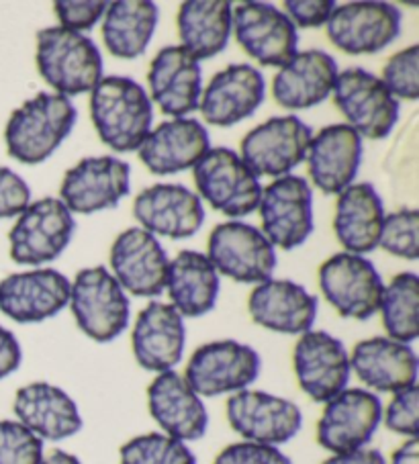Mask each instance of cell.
<instances>
[{"label": "cell", "mask_w": 419, "mask_h": 464, "mask_svg": "<svg viewBox=\"0 0 419 464\" xmlns=\"http://www.w3.org/2000/svg\"><path fill=\"white\" fill-rule=\"evenodd\" d=\"M383 82L395 99L417 101L419 97V45H409L385 63Z\"/></svg>", "instance_id": "ab89813d"}, {"label": "cell", "mask_w": 419, "mask_h": 464, "mask_svg": "<svg viewBox=\"0 0 419 464\" xmlns=\"http://www.w3.org/2000/svg\"><path fill=\"white\" fill-rule=\"evenodd\" d=\"M334 102L360 138H389L399 119V101L373 72L348 68L337 74Z\"/></svg>", "instance_id": "52a82bcc"}, {"label": "cell", "mask_w": 419, "mask_h": 464, "mask_svg": "<svg viewBox=\"0 0 419 464\" xmlns=\"http://www.w3.org/2000/svg\"><path fill=\"white\" fill-rule=\"evenodd\" d=\"M213 464H293V460L277 446L244 440V442L225 446Z\"/></svg>", "instance_id": "b9f144b4"}, {"label": "cell", "mask_w": 419, "mask_h": 464, "mask_svg": "<svg viewBox=\"0 0 419 464\" xmlns=\"http://www.w3.org/2000/svg\"><path fill=\"white\" fill-rule=\"evenodd\" d=\"M262 234L272 246L295 250L313 234V193L301 176L287 174L262 188Z\"/></svg>", "instance_id": "4fadbf2b"}, {"label": "cell", "mask_w": 419, "mask_h": 464, "mask_svg": "<svg viewBox=\"0 0 419 464\" xmlns=\"http://www.w3.org/2000/svg\"><path fill=\"white\" fill-rule=\"evenodd\" d=\"M233 9L225 0H189L179 11V37L195 60H211L228 47Z\"/></svg>", "instance_id": "836d02e7"}, {"label": "cell", "mask_w": 419, "mask_h": 464, "mask_svg": "<svg viewBox=\"0 0 419 464\" xmlns=\"http://www.w3.org/2000/svg\"><path fill=\"white\" fill-rule=\"evenodd\" d=\"M166 289L182 317H203L219 297V275L205 254L182 250L168 264Z\"/></svg>", "instance_id": "d6a6232c"}, {"label": "cell", "mask_w": 419, "mask_h": 464, "mask_svg": "<svg viewBox=\"0 0 419 464\" xmlns=\"http://www.w3.org/2000/svg\"><path fill=\"white\" fill-rule=\"evenodd\" d=\"M76 119L78 113L68 97L39 92L15 109L6 121V151L21 164H42L72 133Z\"/></svg>", "instance_id": "7a4b0ae2"}, {"label": "cell", "mask_w": 419, "mask_h": 464, "mask_svg": "<svg viewBox=\"0 0 419 464\" xmlns=\"http://www.w3.org/2000/svg\"><path fill=\"white\" fill-rule=\"evenodd\" d=\"M199 198L228 218H246L260 205L262 184L229 148H213L195 166Z\"/></svg>", "instance_id": "5b68a950"}, {"label": "cell", "mask_w": 419, "mask_h": 464, "mask_svg": "<svg viewBox=\"0 0 419 464\" xmlns=\"http://www.w3.org/2000/svg\"><path fill=\"white\" fill-rule=\"evenodd\" d=\"M385 221V205L368 182L350 184L337 195L334 231L348 254H368L378 247Z\"/></svg>", "instance_id": "1f68e13d"}, {"label": "cell", "mask_w": 419, "mask_h": 464, "mask_svg": "<svg viewBox=\"0 0 419 464\" xmlns=\"http://www.w3.org/2000/svg\"><path fill=\"white\" fill-rule=\"evenodd\" d=\"M419 213L417 209H401L385 215L378 246L397 258L417 260L419 256Z\"/></svg>", "instance_id": "74e56055"}, {"label": "cell", "mask_w": 419, "mask_h": 464, "mask_svg": "<svg viewBox=\"0 0 419 464\" xmlns=\"http://www.w3.org/2000/svg\"><path fill=\"white\" fill-rule=\"evenodd\" d=\"M334 9V0H287L283 13L291 19L295 27L313 29L327 25Z\"/></svg>", "instance_id": "f6af8a7d"}, {"label": "cell", "mask_w": 419, "mask_h": 464, "mask_svg": "<svg viewBox=\"0 0 419 464\" xmlns=\"http://www.w3.org/2000/svg\"><path fill=\"white\" fill-rule=\"evenodd\" d=\"M119 464H197V456L180 440L151 431L121 446Z\"/></svg>", "instance_id": "8d00e7d4"}, {"label": "cell", "mask_w": 419, "mask_h": 464, "mask_svg": "<svg viewBox=\"0 0 419 464\" xmlns=\"http://www.w3.org/2000/svg\"><path fill=\"white\" fill-rule=\"evenodd\" d=\"M389 464H419V442L417 438H411L403 442L397 450L393 452Z\"/></svg>", "instance_id": "c3c4849f"}, {"label": "cell", "mask_w": 419, "mask_h": 464, "mask_svg": "<svg viewBox=\"0 0 419 464\" xmlns=\"http://www.w3.org/2000/svg\"><path fill=\"white\" fill-rule=\"evenodd\" d=\"M42 464H83L78 456L70 454L66 450H52L47 456H44Z\"/></svg>", "instance_id": "681fc988"}, {"label": "cell", "mask_w": 419, "mask_h": 464, "mask_svg": "<svg viewBox=\"0 0 419 464\" xmlns=\"http://www.w3.org/2000/svg\"><path fill=\"white\" fill-rule=\"evenodd\" d=\"M307 168L324 195H340L354 184L362 162V138L350 125H327L311 138Z\"/></svg>", "instance_id": "484cf974"}, {"label": "cell", "mask_w": 419, "mask_h": 464, "mask_svg": "<svg viewBox=\"0 0 419 464\" xmlns=\"http://www.w3.org/2000/svg\"><path fill=\"white\" fill-rule=\"evenodd\" d=\"M326 29L344 53H376L399 37L401 11L389 3H348L336 6Z\"/></svg>", "instance_id": "ac0fdd59"}, {"label": "cell", "mask_w": 419, "mask_h": 464, "mask_svg": "<svg viewBox=\"0 0 419 464\" xmlns=\"http://www.w3.org/2000/svg\"><path fill=\"white\" fill-rule=\"evenodd\" d=\"M74 229V218L60 198L47 197L31 203L9 234L11 258L25 266L52 262L66 250Z\"/></svg>", "instance_id": "8fae6325"}, {"label": "cell", "mask_w": 419, "mask_h": 464, "mask_svg": "<svg viewBox=\"0 0 419 464\" xmlns=\"http://www.w3.org/2000/svg\"><path fill=\"white\" fill-rule=\"evenodd\" d=\"M107 6L109 3H99V0H58L54 9L63 29L80 34V31L93 29L107 13Z\"/></svg>", "instance_id": "7bdbcfd3"}, {"label": "cell", "mask_w": 419, "mask_h": 464, "mask_svg": "<svg viewBox=\"0 0 419 464\" xmlns=\"http://www.w3.org/2000/svg\"><path fill=\"white\" fill-rule=\"evenodd\" d=\"M44 440L23 423L0 420V464H42Z\"/></svg>", "instance_id": "f35d334b"}, {"label": "cell", "mask_w": 419, "mask_h": 464, "mask_svg": "<svg viewBox=\"0 0 419 464\" xmlns=\"http://www.w3.org/2000/svg\"><path fill=\"white\" fill-rule=\"evenodd\" d=\"M417 418H419V389L409 387L405 391L395 393L391 403L383 411L385 426L393 434L417 438Z\"/></svg>", "instance_id": "60d3db41"}, {"label": "cell", "mask_w": 419, "mask_h": 464, "mask_svg": "<svg viewBox=\"0 0 419 464\" xmlns=\"http://www.w3.org/2000/svg\"><path fill=\"white\" fill-rule=\"evenodd\" d=\"M417 354L409 343L391 338H370L354 346L350 371L378 393H399L417 385Z\"/></svg>", "instance_id": "f1b7e54d"}, {"label": "cell", "mask_w": 419, "mask_h": 464, "mask_svg": "<svg viewBox=\"0 0 419 464\" xmlns=\"http://www.w3.org/2000/svg\"><path fill=\"white\" fill-rule=\"evenodd\" d=\"M262 368L260 354L236 340L209 342L192 352L184 381L199 397H219L248 389Z\"/></svg>", "instance_id": "8992f818"}, {"label": "cell", "mask_w": 419, "mask_h": 464, "mask_svg": "<svg viewBox=\"0 0 419 464\" xmlns=\"http://www.w3.org/2000/svg\"><path fill=\"white\" fill-rule=\"evenodd\" d=\"M211 150L209 131L197 119H172L158 125L137 150L143 166L151 174L171 176L195 168Z\"/></svg>", "instance_id": "83f0119b"}, {"label": "cell", "mask_w": 419, "mask_h": 464, "mask_svg": "<svg viewBox=\"0 0 419 464\" xmlns=\"http://www.w3.org/2000/svg\"><path fill=\"white\" fill-rule=\"evenodd\" d=\"M132 168L112 156L84 158L63 174L60 201L70 213L93 215L104 209H115L129 195Z\"/></svg>", "instance_id": "9a60e30c"}, {"label": "cell", "mask_w": 419, "mask_h": 464, "mask_svg": "<svg viewBox=\"0 0 419 464\" xmlns=\"http://www.w3.org/2000/svg\"><path fill=\"white\" fill-rule=\"evenodd\" d=\"M150 94L164 115L182 119L199 109L203 94L200 62L180 45L160 50L148 70Z\"/></svg>", "instance_id": "603a6c76"}, {"label": "cell", "mask_w": 419, "mask_h": 464, "mask_svg": "<svg viewBox=\"0 0 419 464\" xmlns=\"http://www.w3.org/2000/svg\"><path fill=\"white\" fill-rule=\"evenodd\" d=\"M231 29L238 44L249 58L262 66L283 68L297 53V27L277 6L266 3H244L233 11Z\"/></svg>", "instance_id": "e0dca14e"}, {"label": "cell", "mask_w": 419, "mask_h": 464, "mask_svg": "<svg viewBox=\"0 0 419 464\" xmlns=\"http://www.w3.org/2000/svg\"><path fill=\"white\" fill-rule=\"evenodd\" d=\"M70 286L54 268L17 272L0 283V311L17 324H42L68 305Z\"/></svg>", "instance_id": "ffe728a7"}, {"label": "cell", "mask_w": 419, "mask_h": 464, "mask_svg": "<svg viewBox=\"0 0 419 464\" xmlns=\"http://www.w3.org/2000/svg\"><path fill=\"white\" fill-rule=\"evenodd\" d=\"M31 205V188L11 168L0 166V219L17 218Z\"/></svg>", "instance_id": "ee69618b"}, {"label": "cell", "mask_w": 419, "mask_h": 464, "mask_svg": "<svg viewBox=\"0 0 419 464\" xmlns=\"http://www.w3.org/2000/svg\"><path fill=\"white\" fill-rule=\"evenodd\" d=\"M23 352L15 334L0 325V379H6L21 366Z\"/></svg>", "instance_id": "bcb514c9"}, {"label": "cell", "mask_w": 419, "mask_h": 464, "mask_svg": "<svg viewBox=\"0 0 419 464\" xmlns=\"http://www.w3.org/2000/svg\"><path fill=\"white\" fill-rule=\"evenodd\" d=\"M13 411L39 440L60 442L76 436L83 430V415L66 391L52 382H29L15 395Z\"/></svg>", "instance_id": "4316f807"}, {"label": "cell", "mask_w": 419, "mask_h": 464, "mask_svg": "<svg viewBox=\"0 0 419 464\" xmlns=\"http://www.w3.org/2000/svg\"><path fill=\"white\" fill-rule=\"evenodd\" d=\"M148 407L166 436L180 442H197L207 434L209 413L195 391L179 372H160L148 387Z\"/></svg>", "instance_id": "cb8c5ba5"}, {"label": "cell", "mask_w": 419, "mask_h": 464, "mask_svg": "<svg viewBox=\"0 0 419 464\" xmlns=\"http://www.w3.org/2000/svg\"><path fill=\"white\" fill-rule=\"evenodd\" d=\"M337 74V63L329 53L321 50L297 52L274 76L272 97L277 105L291 111L317 107L332 94Z\"/></svg>", "instance_id": "4dcf8cb0"}, {"label": "cell", "mask_w": 419, "mask_h": 464, "mask_svg": "<svg viewBox=\"0 0 419 464\" xmlns=\"http://www.w3.org/2000/svg\"><path fill=\"white\" fill-rule=\"evenodd\" d=\"M313 131L299 117H272L241 140V160L256 176L283 179L307 156Z\"/></svg>", "instance_id": "30bf717a"}, {"label": "cell", "mask_w": 419, "mask_h": 464, "mask_svg": "<svg viewBox=\"0 0 419 464\" xmlns=\"http://www.w3.org/2000/svg\"><path fill=\"white\" fill-rule=\"evenodd\" d=\"M187 343L184 317L168 303L151 301L135 319L132 348L137 364L150 372H168L180 362Z\"/></svg>", "instance_id": "d4e9b609"}, {"label": "cell", "mask_w": 419, "mask_h": 464, "mask_svg": "<svg viewBox=\"0 0 419 464\" xmlns=\"http://www.w3.org/2000/svg\"><path fill=\"white\" fill-rule=\"evenodd\" d=\"M68 305L83 334L99 343L117 340L129 325L127 295L104 266L78 272Z\"/></svg>", "instance_id": "277c9868"}, {"label": "cell", "mask_w": 419, "mask_h": 464, "mask_svg": "<svg viewBox=\"0 0 419 464\" xmlns=\"http://www.w3.org/2000/svg\"><path fill=\"white\" fill-rule=\"evenodd\" d=\"M383 421V403L373 391L344 389L326 403L317 421V442L334 452H354L373 440Z\"/></svg>", "instance_id": "5bb4252c"}, {"label": "cell", "mask_w": 419, "mask_h": 464, "mask_svg": "<svg viewBox=\"0 0 419 464\" xmlns=\"http://www.w3.org/2000/svg\"><path fill=\"white\" fill-rule=\"evenodd\" d=\"M254 324L288 335L307 334L317 317V297L293 281H264L248 299Z\"/></svg>", "instance_id": "f546056e"}, {"label": "cell", "mask_w": 419, "mask_h": 464, "mask_svg": "<svg viewBox=\"0 0 419 464\" xmlns=\"http://www.w3.org/2000/svg\"><path fill=\"white\" fill-rule=\"evenodd\" d=\"M111 268L121 289L135 297H158L166 289V250L156 236L141 227L125 229L111 246Z\"/></svg>", "instance_id": "d6986e66"}, {"label": "cell", "mask_w": 419, "mask_h": 464, "mask_svg": "<svg viewBox=\"0 0 419 464\" xmlns=\"http://www.w3.org/2000/svg\"><path fill=\"white\" fill-rule=\"evenodd\" d=\"M321 464H386V460L376 448H360V450H354V452L332 454Z\"/></svg>", "instance_id": "7dc6e473"}, {"label": "cell", "mask_w": 419, "mask_h": 464, "mask_svg": "<svg viewBox=\"0 0 419 464\" xmlns=\"http://www.w3.org/2000/svg\"><path fill=\"white\" fill-rule=\"evenodd\" d=\"M231 430L246 442L280 446L291 442L303 426L299 405L264 391H238L225 405Z\"/></svg>", "instance_id": "7c38bea8"}, {"label": "cell", "mask_w": 419, "mask_h": 464, "mask_svg": "<svg viewBox=\"0 0 419 464\" xmlns=\"http://www.w3.org/2000/svg\"><path fill=\"white\" fill-rule=\"evenodd\" d=\"M319 286L326 301L346 319L366 322L383 297V278L365 256L340 252L319 268Z\"/></svg>", "instance_id": "ba28073f"}, {"label": "cell", "mask_w": 419, "mask_h": 464, "mask_svg": "<svg viewBox=\"0 0 419 464\" xmlns=\"http://www.w3.org/2000/svg\"><path fill=\"white\" fill-rule=\"evenodd\" d=\"M207 258L217 275L244 285L270 281L277 268V250L260 229L249 223H219L209 236Z\"/></svg>", "instance_id": "9c48e42d"}, {"label": "cell", "mask_w": 419, "mask_h": 464, "mask_svg": "<svg viewBox=\"0 0 419 464\" xmlns=\"http://www.w3.org/2000/svg\"><path fill=\"white\" fill-rule=\"evenodd\" d=\"M419 278L415 272H401L383 289L381 305L383 325L391 340L411 343L419 335Z\"/></svg>", "instance_id": "d590c367"}, {"label": "cell", "mask_w": 419, "mask_h": 464, "mask_svg": "<svg viewBox=\"0 0 419 464\" xmlns=\"http://www.w3.org/2000/svg\"><path fill=\"white\" fill-rule=\"evenodd\" d=\"M266 82L249 63H231L211 78L200 94L199 109L209 125L231 127L252 117L262 105Z\"/></svg>", "instance_id": "7402d4cb"}, {"label": "cell", "mask_w": 419, "mask_h": 464, "mask_svg": "<svg viewBox=\"0 0 419 464\" xmlns=\"http://www.w3.org/2000/svg\"><path fill=\"white\" fill-rule=\"evenodd\" d=\"M160 11L150 0H117L107 6L102 39L111 55L135 60L148 50L158 27Z\"/></svg>", "instance_id": "e575fe53"}, {"label": "cell", "mask_w": 419, "mask_h": 464, "mask_svg": "<svg viewBox=\"0 0 419 464\" xmlns=\"http://www.w3.org/2000/svg\"><path fill=\"white\" fill-rule=\"evenodd\" d=\"M135 219L151 236L187 239L203 227L205 209L197 193L182 184H154L133 203Z\"/></svg>", "instance_id": "44dd1931"}, {"label": "cell", "mask_w": 419, "mask_h": 464, "mask_svg": "<svg viewBox=\"0 0 419 464\" xmlns=\"http://www.w3.org/2000/svg\"><path fill=\"white\" fill-rule=\"evenodd\" d=\"M293 366L305 395L316 403H327L348 387L350 354L344 343L327 332L303 334L295 343Z\"/></svg>", "instance_id": "2e32d148"}, {"label": "cell", "mask_w": 419, "mask_h": 464, "mask_svg": "<svg viewBox=\"0 0 419 464\" xmlns=\"http://www.w3.org/2000/svg\"><path fill=\"white\" fill-rule=\"evenodd\" d=\"M91 117L104 146L137 151L151 131L154 111L148 92L133 78L102 76L91 92Z\"/></svg>", "instance_id": "6da1fadb"}, {"label": "cell", "mask_w": 419, "mask_h": 464, "mask_svg": "<svg viewBox=\"0 0 419 464\" xmlns=\"http://www.w3.org/2000/svg\"><path fill=\"white\" fill-rule=\"evenodd\" d=\"M37 70L62 97L93 92L102 80V58L93 39L63 27L37 34Z\"/></svg>", "instance_id": "3957f363"}]
</instances>
